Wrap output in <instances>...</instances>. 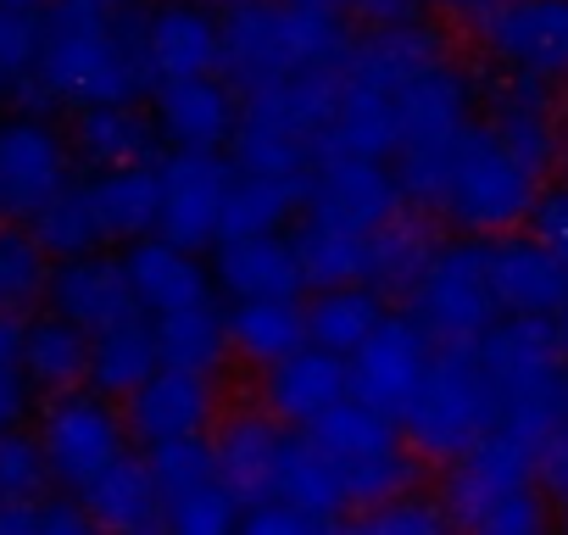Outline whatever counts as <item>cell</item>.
I'll list each match as a JSON object with an SVG mask.
<instances>
[{
	"mask_svg": "<svg viewBox=\"0 0 568 535\" xmlns=\"http://www.w3.org/2000/svg\"><path fill=\"white\" fill-rule=\"evenodd\" d=\"M156 335V357L173 363V369H195V374H217L223 357H229V330H223V307L206 296V302H190V307H173V313H156L151 324Z\"/></svg>",
	"mask_w": 568,
	"mask_h": 535,
	"instance_id": "d6a6232c",
	"label": "cell"
},
{
	"mask_svg": "<svg viewBox=\"0 0 568 535\" xmlns=\"http://www.w3.org/2000/svg\"><path fill=\"white\" fill-rule=\"evenodd\" d=\"M307 441L335 468L346 513H363V507H374V502L413 485V446L402 441L396 418L357 402V396H341L324 418H313Z\"/></svg>",
	"mask_w": 568,
	"mask_h": 535,
	"instance_id": "52a82bcc",
	"label": "cell"
},
{
	"mask_svg": "<svg viewBox=\"0 0 568 535\" xmlns=\"http://www.w3.org/2000/svg\"><path fill=\"white\" fill-rule=\"evenodd\" d=\"M273 496L296 502V507H307V513H324L329 524H341V518H346L341 480H335V468L318 457V446H313L307 435H291V446H284V463H278Z\"/></svg>",
	"mask_w": 568,
	"mask_h": 535,
	"instance_id": "ab89813d",
	"label": "cell"
},
{
	"mask_svg": "<svg viewBox=\"0 0 568 535\" xmlns=\"http://www.w3.org/2000/svg\"><path fill=\"white\" fill-rule=\"evenodd\" d=\"M90 190H95V206H101L112 240H140L156 229V168L118 162V168H101V179Z\"/></svg>",
	"mask_w": 568,
	"mask_h": 535,
	"instance_id": "74e56055",
	"label": "cell"
},
{
	"mask_svg": "<svg viewBox=\"0 0 568 535\" xmlns=\"http://www.w3.org/2000/svg\"><path fill=\"white\" fill-rule=\"evenodd\" d=\"M284 446H291V430H284L273 413H234V418H223V430L212 441V468L234 491V502L245 507V502L273 496Z\"/></svg>",
	"mask_w": 568,
	"mask_h": 535,
	"instance_id": "cb8c5ba5",
	"label": "cell"
},
{
	"mask_svg": "<svg viewBox=\"0 0 568 535\" xmlns=\"http://www.w3.org/2000/svg\"><path fill=\"white\" fill-rule=\"evenodd\" d=\"M223 190H229V162L217 151H168L156 162V229L151 234L184 251L217 245Z\"/></svg>",
	"mask_w": 568,
	"mask_h": 535,
	"instance_id": "4fadbf2b",
	"label": "cell"
},
{
	"mask_svg": "<svg viewBox=\"0 0 568 535\" xmlns=\"http://www.w3.org/2000/svg\"><path fill=\"white\" fill-rule=\"evenodd\" d=\"M529 446H535V480H540V491L562 507L568 502V413L551 418Z\"/></svg>",
	"mask_w": 568,
	"mask_h": 535,
	"instance_id": "681fc988",
	"label": "cell"
},
{
	"mask_svg": "<svg viewBox=\"0 0 568 535\" xmlns=\"http://www.w3.org/2000/svg\"><path fill=\"white\" fill-rule=\"evenodd\" d=\"M429 357H435V341L418 330V319H413V313H396V319L385 313V319L346 352V385H352L357 402H368V407L402 418V407L413 402V391H418Z\"/></svg>",
	"mask_w": 568,
	"mask_h": 535,
	"instance_id": "7c38bea8",
	"label": "cell"
},
{
	"mask_svg": "<svg viewBox=\"0 0 568 535\" xmlns=\"http://www.w3.org/2000/svg\"><path fill=\"white\" fill-rule=\"evenodd\" d=\"M40 452H45V468L57 485H68L73 496L101 474L112 468L123 452H129V418L112 407V396H101L95 385H73V391H57L45 402V418H40Z\"/></svg>",
	"mask_w": 568,
	"mask_h": 535,
	"instance_id": "8fae6325",
	"label": "cell"
},
{
	"mask_svg": "<svg viewBox=\"0 0 568 535\" xmlns=\"http://www.w3.org/2000/svg\"><path fill=\"white\" fill-rule=\"evenodd\" d=\"M501 424L496 413V391L474 357V346H446L429 357L413 402L402 407V430H407V446L418 457H435V463H452L457 452H468L479 435H490Z\"/></svg>",
	"mask_w": 568,
	"mask_h": 535,
	"instance_id": "ba28073f",
	"label": "cell"
},
{
	"mask_svg": "<svg viewBox=\"0 0 568 535\" xmlns=\"http://www.w3.org/2000/svg\"><path fill=\"white\" fill-rule=\"evenodd\" d=\"M68 140H73V162H90L101 173L118 162H145L156 145V129L145 112H134V101H90L79 107Z\"/></svg>",
	"mask_w": 568,
	"mask_h": 535,
	"instance_id": "83f0119b",
	"label": "cell"
},
{
	"mask_svg": "<svg viewBox=\"0 0 568 535\" xmlns=\"http://www.w3.org/2000/svg\"><path fill=\"white\" fill-rule=\"evenodd\" d=\"M485 274H490V296L496 313H518V319H551L568 302V274L562 262L535 240V234H490L485 245Z\"/></svg>",
	"mask_w": 568,
	"mask_h": 535,
	"instance_id": "d6986e66",
	"label": "cell"
},
{
	"mask_svg": "<svg viewBox=\"0 0 568 535\" xmlns=\"http://www.w3.org/2000/svg\"><path fill=\"white\" fill-rule=\"evenodd\" d=\"M212 280L229 291V302L234 296H296L302 291V262H296V245L278 229L234 234V240H217Z\"/></svg>",
	"mask_w": 568,
	"mask_h": 535,
	"instance_id": "484cf974",
	"label": "cell"
},
{
	"mask_svg": "<svg viewBox=\"0 0 568 535\" xmlns=\"http://www.w3.org/2000/svg\"><path fill=\"white\" fill-rule=\"evenodd\" d=\"M402 184H396V168H385V157H346V151H329L313 173V184H302V206L307 212H324V218H341L352 229H379L385 218L402 212Z\"/></svg>",
	"mask_w": 568,
	"mask_h": 535,
	"instance_id": "e0dca14e",
	"label": "cell"
},
{
	"mask_svg": "<svg viewBox=\"0 0 568 535\" xmlns=\"http://www.w3.org/2000/svg\"><path fill=\"white\" fill-rule=\"evenodd\" d=\"M156 363H162V357H156L151 324H145L140 313H129V319H118V324H106V330L90 335V374H84V380H90L101 396H129Z\"/></svg>",
	"mask_w": 568,
	"mask_h": 535,
	"instance_id": "836d02e7",
	"label": "cell"
},
{
	"mask_svg": "<svg viewBox=\"0 0 568 535\" xmlns=\"http://www.w3.org/2000/svg\"><path fill=\"white\" fill-rule=\"evenodd\" d=\"M396 184L407 201L440 212L452 229L490 240L529 223V206L540 195V173L518 162L485 123H463L452 140L402 145L396 151Z\"/></svg>",
	"mask_w": 568,
	"mask_h": 535,
	"instance_id": "6da1fadb",
	"label": "cell"
},
{
	"mask_svg": "<svg viewBox=\"0 0 568 535\" xmlns=\"http://www.w3.org/2000/svg\"><path fill=\"white\" fill-rule=\"evenodd\" d=\"M145 84V68L129 40V18H112V7L95 0H62L40 23V57H34V95L51 101H134Z\"/></svg>",
	"mask_w": 568,
	"mask_h": 535,
	"instance_id": "3957f363",
	"label": "cell"
},
{
	"mask_svg": "<svg viewBox=\"0 0 568 535\" xmlns=\"http://www.w3.org/2000/svg\"><path fill=\"white\" fill-rule=\"evenodd\" d=\"M296 262H302V285H352L368 274V229H352L341 218L307 212L302 229L291 234Z\"/></svg>",
	"mask_w": 568,
	"mask_h": 535,
	"instance_id": "4dcf8cb0",
	"label": "cell"
},
{
	"mask_svg": "<svg viewBox=\"0 0 568 535\" xmlns=\"http://www.w3.org/2000/svg\"><path fill=\"white\" fill-rule=\"evenodd\" d=\"M291 7H313V12H352V0H291Z\"/></svg>",
	"mask_w": 568,
	"mask_h": 535,
	"instance_id": "db71d44e",
	"label": "cell"
},
{
	"mask_svg": "<svg viewBox=\"0 0 568 535\" xmlns=\"http://www.w3.org/2000/svg\"><path fill=\"white\" fill-rule=\"evenodd\" d=\"M51 313L73 319L84 335L140 313L134 291H129V274L123 262L101 256V251H84V256H62V268H51V291H45Z\"/></svg>",
	"mask_w": 568,
	"mask_h": 535,
	"instance_id": "603a6c76",
	"label": "cell"
},
{
	"mask_svg": "<svg viewBox=\"0 0 568 535\" xmlns=\"http://www.w3.org/2000/svg\"><path fill=\"white\" fill-rule=\"evenodd\" d=\"M485 129L518 157L529 162L540 179L557 168V145H562V112H557V95L551 84L540 79H507L485 95Z\"/></svg>",
	"mask_w": 568,
	"mask_h": 535,
	"instance_id": "44dd1931",
	"label": "cell"
},
{
	"mask_svg": "<svg viewBox=\"0 0 568 535\" xmlns=\"http://www.w3.org/2000/svg\"><path fill=\"white\" fill-rule=\"evenodd\" d=\"M0 218H7V190H0Z\"/></svg>",
	"mask_w": 568,
	"mask_h": 535,
	"instance_id": "91938a15",
	"label": "cell"
},
{
	"mask_svg": "<svg viewBox=\"0 0 568 535\" xmlns=\"http://www.w3.org/2000/svg\"><path fill=\"white\" fill-rule=\"evenodd\" d=\"M118 262H123V274H129L134 302H140L151 319L212 296V274L201 268V256L184 251V245H173V240H162V234L129 240V256H118Z\"/></svg>",
	"mask_w": 568,
	"mask_h": 535,
	"instance_id": "d4e9b609",
	"label": "cell"
},
{
	"mask_svg": "<svg viewBox=\"0 0 568 535\" xmlns=\"http://www.w3.org/2000/svg\"><path fill=\"white\" fill-rule=\"evenodd\" d=\"M34 57H40V18L0 7V101L29 95V84H34Z\"/></svg>",
	"mask_w": 568,
	"mask_h": 535,
	"instance_id": "ee69618b",
	"label": "cell"
},
{
	"mask_svg": "<svg viewBox=\"0 0 568 535\" xmlns=\"http://www.w3.org/2000/svg\"><path fill=\"white\" fill-rule=\"evenodd\" d=\"M68 179H73V140L51 118L40 112L0 118V190H7V212L34 218Z\"/></svg>",
	"mask_w": 568,
	"mask_h": 535,
	"instance_id": "9a60e30c",
	"label": "cell"
},
{
	"mask_svg": "<svg viewBox=\"0 0 568 535\" xmlns=\"http://www.w3.org/2000/svg\"><path fill=\"white\" fill-rule=\"evenodd\" d=\"M90 524L101 529H118V535H134V529H162V513H156V485H151V468L134 463L129 452L101 468L84 491H79Z\"/></svg>",
	"mask_w": 568,
	"mask_h": 535,
	"instance_id": "f546056e",
	"label": "cell"
},
{
	"mask_svg": "<svg viewBox=\"0 0 568 535\" xmlns=\"http://www.w3.org/2000/svg\"><path fill=\"white\" fill-rule=\"evenodd\" d=\"M51 291V251L34 229H12L0 218V319H29Z\"/></svg>",
	"mask_w": 568,
	"mask_h": 535,
	"instance_id": "8d00e7d4",
	"label": "cell"
},
{
	"mask_svg": "<svg viewBox=\"0 0 568 535\" xmlns=\"http://www.w3.org/2000/svg\"><path fill=\"white\" fill-rule=\"evenodd\" d=\"M413 319L440 346H474L496 324V296L485 274V245L474 234L429 245L418 280H413Z\"/></svg>",
	"mask_w": 568,
	"mask_h": 535,
	"instance_id": "9c48e42d",
	"label": "cell"
},
{
	"mask_svg": "<svg viewBox=\"0 0 568 535\" xmlns=\"http://www.w3.org/2000/svg\"><path fill=\"white\" fill-rule=\"evenodd\" d=\"M223 330L240 363L267 369L307 341V307L296 296H234V307L223 313Z\"/></svg>",
	"mask_w": 568,
	"mask_h": 535,
	"instance_id": "4316f807",
	"label": "cell"
},
{
	"mask_svg": "<svg viewBox=\"0 0 568 535\" xmlns=\"http://www.w3.org/2000/svg\"><path fill=\"white\" fill-rule=\"evenodd\" d=\"M379 319H385V302H379L374 285H363V280H352V285H318V296L307 307V341L346 357Z\"/></svg>",
	"mask_w": 568,
	"mask_h": 535,
	"instance_id": "e575fe53",
	"label": "cell"
},
{
	"mask_svg": "<svg viewBox=\"0 0 568 535\" xmlns=\"http://www.w3.org/2000/svg\"><path fill=\"white\" fill-rule=\"evenodd\" d=\"M479 57L507 79H568V0H490L474 18Z\"/></svg>",
	"mask_w": 568,
	"mask_h": 535,
	"instance_id": "30bf717a",
	"label": "cell"
},
{
	"mask_svg": "<svg viewBox=\"0 0 568 535\" xmlns=\"http://www.w3.org/2000/svg\"><path fill=\"white\" fill-rule=\"evenodd\" d=\"M446 7H452V12H463V18H474L479 7H490V0H446Z\"/></svg>",
	"mask_w": 568,
	"mask_h": 535,
	"instance_id": "11a10c76",
	"label": "cell"
},
{
	"mask_svg": "<svg viewBox=\"0 0 568 535\" xmlns=\"http://www.w3.org/2000/svg\"><path fill=\"white\" fill-rule=\"evenodd\" d=\"M557 168H562V184H568V129H562V145H557Z\"/></svg>",
	"mask_w": 568,
	"mask_h": 535,
	"instance_id": "6f0895ef",
	"label": "cell"
},
{
	"mask_svg": "<svg viewBox=\"0 0 568 535\" xmlns=\"http://www.w3.org/2000/svg\"><path fill=\"white\" fill-rule=\"evenodd\" d=\"M240 524H245L251 535H284V529L307 535V529H335V524H329L324 513H307V507L284 502V496H262V502H245V507H240Z\"/></svg>",
	"mask_w": 568,
	"mask_h": 535,
	"instance_id": "c3c4849f",
	"label": "cell"
},
{
	"mask_svg": "<svg viewBox=\"0 0 568 535\" xmlns=\"http://www.w3.org/2000/svg\"><path fill=\"white\" fill-rule=\"evenodd\" d=\"M34 240H40L51 256H84V251H101L112 234H106V218H101V206H95V190L68 179V184L34 212Z\"/></svg>",
	"mask_w": 568,
	"mask_h": 535,
	"instance_id": "d590c367",
	"label": "cell"
},
{
	"mask_svg": "<svg viewBox=\"0 0 568 535\" xmlns=\"http://www.w3.org/2000/svg\"><path fill=\"white\" fill-rule=\"evenodd\" d=\"M151 129L173 151H223L234 129V95L217 73H190V79H162Z\"/></svg>",
	"mask_w": 568,
	"mask_h": 535,
	"instance_id": "7402d4cb",
	"label": "cell"
},
{
	"mask_svg": "<svg viewBox=\"0 0 568 535\" xmlns=\"http://www.w3.org/2000/svg\"><path fill=\"white\" fill-rule=\"evenodd\" d=\"M129 40L134 57L145 68V79H190V73H217V51H223V23L195 7V0H162V7L129 18Z\"/></svg>",
	"mask_w": 568,
	"mask_h": 535,
	"instance_id": "5bb4252c",
	"label": "cell"
},
{
	"mask_svg": "<svg viewBox=\"0 0 568 535\" xmlns=\"http://www.w3.org/2000/svg\"><path fill=\"white\" fill-rule=\"evenodd\" d=\"M95 7H123V0H95Z\"/></svg>",
	"mask_w": 568,
	"mask_h": 535,
	"instance_id": "94428289",
	"label": "cell"
},
{
	"mask_svg": "<svg viewBox=\"0 0 568 535\" xmlns=\"http://www.w3.org/2000/svg\"><path fill=\"white\" fill-rule=\"evenodd\" d=\"M529 234L562 262V274H568V184L535 195V206H529Z\"/></svg>",
	"mask_w": 568,
	"mask_h": 535,
	"instance_id": "f907efd6",
	"label": "cell"
},
{
	"mask_svg": "<svg viewBox=\"0 0 568 535\" xmlns=\"http://www.w3.org/2000/svg\"><path fill=\"white\" fill-rule=\"evenodd\" d=\"M363 529H390V535H435V529H452V518H446V507H440V496H424V491H396V496H385V502H374V507H363V513H352Z\"/></svg>",
	"mask_w": 568,
	"mask_h": 535,
	"instance_id": "f6af8a7d",
	"label": "cell"
},
{
	"mask_svg": "<svg viewBox=\"0 0 568 535\" xmlns=\"http://www.w3.org/2000/svg\"><path fill=\"white\" fill-rule=\"evenodd\" d=\"M145 468H151V485H156V513H162L168 502L190 496L195 485L217 480V468H212V446H206L201 435H190V441H156L151 457H145Z\"/></svg>",
	"mask_w": 568,
	"mask_h": 535,
	"instance_id": "60d3db41",
	"label": "cell"
},
{
	"mask_svg": "<svg viewBox=\"0 0 568 535\" xmlns=\"http://www.w3.org/2000/svg\"><path fill=\"white\" fill-rule=\"evenodd\" d=\"M45 485H51V468H45L40 441L23 435V430H0V507L23 502V496H34Z\"/></svg>",
	"mask_w": 568,
	"mask_h": 535,
	"instance_id": "bcb514c9",
	"label": "cell"
},
{
	"mask_svg": "<svg viewBox=\"0 0 568 535\" xmlns=\"http://www.w3.org/2000/svg\"><path fill=\"white\" fill-rule=\"evenodd\" d=\"M341 396H352L346 385V357L329 346L302 341L296 352H284L278 363L262 369V413H273L278 424L307 430L313 418H324Z\"/></svg>",
	"mask_w": 568,
	"mask_h": 535,
	"instance_id": "ffe728a7",
	"label": "cell"
},
{
	"mask_svg": "<svg viewBox=\"0 0 568 535\" xmlns=\"http://www.w3.org/2000/svg\"><path fill=\"white\" fill-rule=\"evenodd\" d=\"M474 357L496 391L501 430L535 441L551 418L568 413V357L551 335V319H496L479 341Z\"/></svg>",
	"mask_w": 568,
	"mask_h": 535,
	"instance_id": "5b68a950",
	"label": "cell"
},
{
	"mask_svg": "<svg viewBox=\"0 0 568 535\" xmlns=\"http://www.w3.org/2000/svg\"><path fill=\"white\" fill-rule=\"evenodd\" d=\"M551 335H557V346H562V357H568V302L551 313Z\"/></svg>",
	"mask_w": 568,
	"mask_h": 535,
	"instance_id": "f5cc1de1",
	"label": "cell"
},
{
	"mask_svg": "<svg viewBox=\"0 0 568 535\" xmlns=\"http://www.w3.org/2000/svg\"><path fill=\"white\" fill-rule=\"evenodd\" d=\"M234 524H240V502H234V491L223 480H206L190 496L162 507V529H179V535H223Z\"/></svg>",
	"mask_w": 568,
	"mask_h": 535,
	"instance_id": "7bdbcfd3",
	"label": "cell"
},
{
	"mask_svg": "<svg viewBox=\"0 0 568 535\" xmlns=\"http://www.w3.org/2000/svg\"><path fill=\"white\" fill-rule=\"evenodd\" d=\"M79 529H90V513H84L79 496L34 491L23 502L0 507V535H79Z\"/></svg>",
	"mask_w": 568,
	"mask_h": 535,
	"instance_id": "b9f144b4",
	"label": "cell"
},
{
	"mask_svg": "<svg viewBox=\"0 0 568 535\" xmlns=\"http://www.w3.org/2000/svg\"><path fill=\"white\" fill-rule=\"evenodd\" d=\"M296 206H302V179H284V173H229L217 240L284 229L296 218Z\"/></svg>",
	"mask_w": 568,
	"mask_h": 535,
	"instance_id": "1f68e13d",
	"label": "cell"
},
{
	"mask_svg": "<svg viewBox=\"0 0 568 535\" xmlns=\"http://www.w3.org/2000/svg\"><path fill=\"white\" fill-rule=\"evenodd\" d=\"M18 352H23V319H0V430H18L34 402V385H29Z\"/></svg>",
	"mask_w": 568,
	"mask_h": 535,
	"instance_id": "7dc6e473",
	"label": "cell"
},
{
	"mask_svg": "<svg viewBox=\"0 0 568 535\" xmlns=\"http://www.w3.org/2000/svg\"><path fill=\"white\" fill-rule=\"evenodd\" d=\"M0 7H12V12H40V7H51V0H0Z\"/></svg>",
	"mask_w": 568,
	"mask_h": 535,
	"instance_id": "9f6ffc18",
	"label": "cell"
},
{
	"mask_svg": "<svg viewBox=\"0 0 568 535\" xmlns=\"http://www.w3.org/2000/svg\"><path fill=\"white\" fill-rule=\"evenodd\" d=\"M474 107H479V79L452 51H440L435 62H424L396 84V151L452 140L463 123H474Z\"/></svg>",
	"mask_w": 568,
	"mask_h": 535,
	"instance_id": "2e32d148",
	"label": "cell"
},
{
	"mask_svg": "<svg viewBox=\"0 0 568 535\" xmlns=\"http://www.w3.org/2000/svg\"><path fill=\"white\" fill-rule=\"evenodd\" d=\"M201 7H240V0H201Z\"/></svg>",
	"mask_w": 568,
	"mask_h": 535,
	"instance_id": "680465c9",
	"label": "cell"
},
{
	"mask_svg": "<svg viewBox=\"0 0 568 535\" xmlns=\"http://www.w3.org/2000/svg\"><path fill=\"white\" fill-rule=\"evenodd\" d=\"M440 507L457 529L474 535H535L551 524V496L535 480V446L513 430L479 435L468 452L452 457L440 485Z\"/></svg>",
	"mask_w": 568,
	"mask_h": 535,
	"instance_id": "277c9868",
	"label": "cell"
},
{
	"mask_svg": "<svg viewBox=\"0 0 568 535\" xmlns=\"http://www.w3.org/2000/svg\"><path fill=\"white\" fill-rule=\"evenodd\" d=\"M352 12L368 23H402V18H424V0H352Z\"/></svg>",
	"mask_w": 568,
	"mask_h": 535,
	"instance_id": "816d5d0a",
	"label": "cell"
},
{
	"mask_svg": "<svg viewBox=\"0 0 568 535\" xmlns=\"http://www.w3.org/2000/svg\"><path fill=\"white\" fill-rule=\"evenodd\" d=\"M429 245L435 240H429V229L418 218H402V212L385 218L368 234V274H363V285H374L379 296H407L424 256H429Z\"/></svg>",
	"mask_w": 568,
	"mask_h": 535,
	"instance_id": "f35d334b",
	"label": "cell"
},
{
	"mask_svg": "<svg viewBox=\"0 0 568 535\" xmlns=\"http://www.w3.org/2000/svg\"><path fill=\"white\" fill-rule=\"evenodd\" d=\"M352 34L341 29V12H313L291 0H240L223 18V51L217 68L229 84L273 90L302 73H335L346 62Z\"/></svg>",
	"mask_w": 568,
	"mask_h": 535,
	"instance_id": "7a4b0ae2",
	"label": "cell"
},
{
	"mask_svg": "<svg viewBox=\"0 0 568 535\" xmlns=\"http://www.w3.org/2000/svg\"><path fill=\"white\" fill-rule=\"evenodd\" d=\"M562 524H568V502H562Z\"/></svg>",
	"mask_w": 568,
	"mask_h": 535,
	"instance_id": "6125c7cd",
	"label": "cell"
},
{
	"mask_svg": "<svg viewBox=\"0 0 568 535\" xmlns=\"http://www.w3.org/2000/svg\"><path fill=\"white\" fill-rule=\"evenodd\" d=\"M123 418H129V435H140L145 446H156V441H190V435H201L217 418V385H212V374L156 363L129 391Z\"/></svg>",
	"mask_w": 568,
	"mask_h": 535,
	"instance_id": "ac0fdd59",
	"label": "cell"
},
{
	"mask_svg": "<svg viewBox=\"0 0 568 535\" xmlns=\"http://www.w3.org/2000/svg\"><path fill=\"white\" fill-rule=\"evenodd\" d=\"M335 73H302L291 84L251 90V101L234 112V129H229L234 168L302 179V168L318 157V134L335 101Z\"/></svg>",
	"mask_w": 568,
	"mask_h": 535,
	"instance_id": "8992f818",
	"label": "cell"
},
{
	"mask_svg": "<svg viewBox=\"0 0 568 535\" xmlns=\"http://www.w3.org/2000/svg\"><path fill=\"white\" fill-rule=\"evenodd\" d=\"M18 363H23V374H29L34 391H45V396L73 391V385H84V374H90V335H84L73 319H62V313L29 319V324H23V352H18Z\"/></svg>",
	"mask_w": 568,
	"mask_h": 535,
	"instance_id": "f1b7e54d",
	"label": "cell"
}]
</instances>
